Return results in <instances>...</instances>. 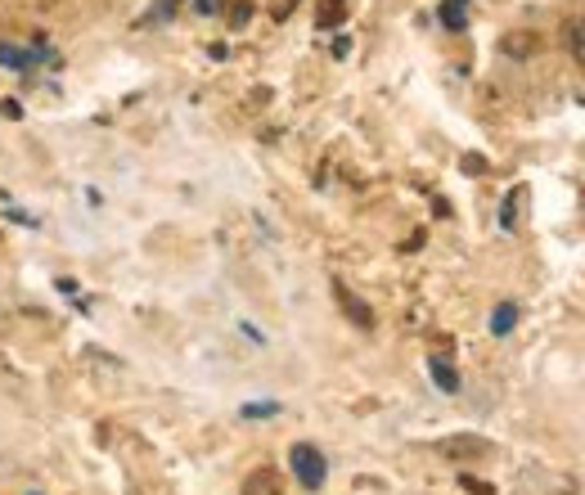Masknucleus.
Listing matches in <instances>:
<instances>
[{
  "instance_id": "nucleus-5",
  "label": "nucleus",
  "mask_w": 585,
  "mask_h": 495,
  "mask_svg": "<svg viewBox=\"0 0 585 495\" xmlns=\"http://www.w3.org/2000/svg\"><path fill=\"white\" fill-rule=\"evenodd\" d=\"M500 50L513 54V59H527V54L540 50V36L536 32H513V36H504V41H500Z\"/></svg>"
},
{
  "instance_id": "nucleus-1",
  "label": "nucleus",
  "mask_w": 585,
  "mask_h": 495,
  "mask_svg": "<svg viewBox=\"0 0 585 495\" xmlns=\"http://www.w3.org/2000/svg\"><path fill=\"white\" fill-rule=\"evenodd\" d=\"M293 473H297V482L306 486V491H315V486L324 482V473H329V468H324V455L315 446H293Z\"/></svg>"
},
{
  "instance_id": "nucleus-9",
  "label": "nucleus",
  "mask_w": 585,
  "mask_h": 495,
  "mask_svg": "<svg viewBox=\"0 0 585 495\" xmlns=\"http://www.w3.org/2000/svg\"><path fill=\"white\" fill-rule=\"evenodd\" d=\"M0 63H9V68H27V54H23V50H14V45H5V41H0Z\"/></svg>"
},
{
  "instance_id": "nucleus-3",
  "label": "nucleus",
  "mask_w": 585,
  "mask_h": 495,
  "mask_svg": "<svg viewBox=\"0 0 585 495\" xmlns=\"http://www.w3.org/2000/svg\"><path fill=\"white\" fill-rule=\"evenodd\" d=\"M558 41L572 54V63L585 68V18H563V23H558Z\"/></svg>"
},
{
  "instance_id": "nucleus-12",
  "label": "nucleus",
  "mask_w": 585,
  "mask_h": 495,
  "mask_svg": "<svg viewBox=\"0 0 585 495\" xmlns=\"http://www.w3.org/2000/svg\"><path fill=\"white\" fill-rule=\"evenodd\" d=\"M464 486H468V491H477V495H491V486L477 482V477H464Z\"/></svg>"
},
{
  "instance_id": "nucleus-4",
  "label": "nucleus",
  "mask_w": 585,
  "mask_h": 495,
  "mask_svg": "<svg viewBox=\"0 0 585 495\" xmlns=\"http://www.w3.org/2000/svg\"><path fill=\"white\" fill-rule=\"evenodd\" d=\"M333 297H338V306H342V311H347V315H351V320H356V324H360V329H374V311H369V306H365V302H360V297H356V293H351V288H347V284H333Z\"/></svg>"
},
{
  "instance_id": "nucleus-10",
  "label": "nucleus",
  "mask_w": 585,
  "mask_h": 495,
  "mask_svg": "<svg viewBox=\"0 0 585 495\" xmlns=\"http://www.w3.org/2000/svg\"><path fill=\"white\" fill-rule=\"evenodd\" d=\"M513 315H518L513 306H500V311H495V320H491V329L495 333H509L513 329Z\"/></svg>"
},
{
  "instance_id": "nucleus-7",
  "label": "nucleus",
  "mask_w": 585,
  "mask_h": 495,
  "mask_svg": "<svg viewBox=\"0 0 585 495\" xmlns=\"http://www.w3.org/2000/svg\"><path fill=\"white\" fill-rule=\"evenodd\" d=\"M342 14H347V5H342V0H320V14H315V23H320V27H338Z\"/></svg>"
},
{
  "instance_id": "nucleus-2",
  "label": "nucleus",
  "mask_w": 585,
  "mask_h": 495,
  "mask_svg": "<svg viewBox=\"0 0 585 495\" xmlns=\"http://www.w3.org/2000/svg\"><path fill=\"white\" fill-rule=\"evenodd\" d=\"M437 450L446 459H455V464H468V459H482V455H491V441L486 437H446V441H437Z\"/></svg>"
},
{
  "instance_id": "nucleus-6",
  "label": "nucleus",
  "mask_w": 585,
  "mask_h": 495,
  "mask_svg": "<svg viewBox=\"0 0 585 495\" xmlns=\"http://www.w3.org/2000/svg\"><path fill=\"white\" fill-rule=\"evenodd\" d=\"M428 369H432V378H437V387H441V392H455V387H459L455 369H450L446 360H437V356H432V360H428Z\"/></svg>"
},
{
  "instance_id": "nucleus-11",
  "label": "nucleus",
  "mask_w": 585,
  "mask_h": 495,
  "mask_svg": "<svg viewBox=\"0 0 585 495\" xmlns=\"http://www.w3.org/2000/svg\"><path fill=\"white\" fill-rule=\"evenodd\" d=\"M518 203H522V189H513V194H509V203H504V216H500L504 225H513V221H518Z\"/></svg>"
},
{
  "instance_id": "nucleus-8",
  "label": "nucleus",
  "mask_w": 585,
  "mask_h": 495,
  "mask_svg": "<svg viewBox=\"0 0 585 495\" xmlns=\"http://www.w3.org/2000/svg\"><path fill=\"white\" fill-rule=\"evenodd\" d=\"M464 5H468V0H446V9H441L446 27H464Z\"/></svg>"
},
{
  "instance_id": "nucleus-13",
  "label": "nucleus",
  "mask_w": 585,
  "mask_h": 495,
  "mask_svg": "<svg viewBox=\"0 0 585 495\" xmlns=\"http://www.w3.org/2000/svg\"><path fill=\"white\" fill-rule=\"evenodd\" d=\"M248 14H252V5H248V0H239V9H234V27H239Z\"/></svg>"
}]
</instances>
